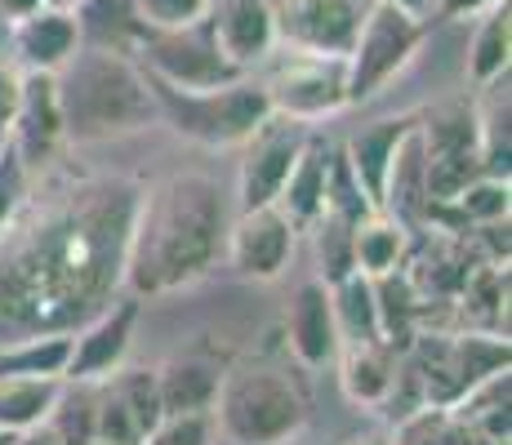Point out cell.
<instances>
[{"mask_svg": "<svg viewBox=\"0 0 512 445\" xmlns=\"http://www.w3.org/2000/svg\"><path fill=\"white\" fill-rule=\"evenodd\" d=\"M219 419L236 445H277L303 423V397L285 374L245 365L219 383Z\"/></svg>", "mask_w": 512, "mask_h": 445, "instance_id": "4", "label": "cell"}, {"mask_svg": "<svg viewBox=\"0 0 512 445\" xmlns=\"http://www.w3.org/2000/svg\"><path fill=\"white\" fill-rule=\"evenodd\" d=\"M90 5V0H41V9H49V14H81V9Z\"/></svg>", "mask_w": 512, "mask_h": 445, "instance_id": "37", "label": "cell"}, {"mask_svg": "<svg viewBox=\"0 0 512 445\" xmlns=\"http://www.w3.org/2000/svg\"><path fill=\"white\" fill-rule=\"evenodd\" d=\"M152 89H156V107L170 112V121L187 138H201V143H241L272 116L263 85L228 81L219 89H170L152 81Z\"/></svg>", "mask_w": 512, "mask_h": 445, "instance_id": "5", "label": "cell"}, {"mask_svg": "<svg viewBox=\"0 0 512 445\" xmlns=\"http://www.w3.org/2000/svg\"><path fill=\"white\" fill-rule=\"evenodd\" d=\"M81 445H107V441H98V437H90V441H81Z\"/></svg>", "mask_w": 512, "mask_h": 445, "instance_id": "40", "label": "cell"}, {"mask_svg": "<svg viewBox=\"0 0 512 445\" xmlns=\"http://www.w3.org/2000/svg\"><path fill=\"white\" fill-rule=\"evenodd\" d=\"M263 94H268L272 112L290 116V121H317V116L348 103V58L294 49V58L277 67Z\"/></svg>", "mask_w": 512, "mask_h": 445, "instance_id": "10", "label": "cell"}, {"mask_svg": "<svg viewBox=\"0 0 512 445\" xmlns=\"http://www.w3.org/2000/svg\"><path fill=\"white\" fill-rule=\"evenodd\" d=\"M67 76L58 81V112H63V134L76 138H107L139 130L152 121L156 89L134 63H125L112 49H90V54L67 58Z\"/></svg>", "mask_w": 512, "mask_h": 445, "instance_id": "3", "label": "cell"}, {"mask_svg": "<svg viewBox=\"0 0 512 445\" xmlns=\"http://www.w3.org/2000/svg\"><path fill=\"white\" fill-rule=\"evenodd\" d=\"M290 241H294V227L290 219L277 210V205H254V210L241 214V223L232 227V267L241 276H277L285 259H290Z\"/></svg>", "mask_w": 512, "mask_h": 445, "instance_id": "13", "label": "cell"}, {"mask_svg": "<svg viewBox=\"0 0 512 445\" xmlns=\"http://www.w3.org/2000/svg\"><path fill=\"white\" fill-rule=\"evenodd\" d=\"M139 196L81 183L18 223H0V343L63 334L112 308Z\"/></svg>", "mask_w": 512, "mask_h": 445, "instance_id": "1", "label": "cell"}, {"mask_svg": "<svg viewBox=\"0 0 512 445\" xmlns=\"http://www.w3.org/2000/svg\"><path fill=\"white\" fill-rule=\"evenodd\" d=\"M18 196H23V165H18L14 152L0 156V223L14 214Z\"/></svg>", "mask_w": 512, "mask_h": 445, "instance_id": "32", "label": "cell"}, {"mask_svg": "<svg viewBox=\"0 0 512 445\" xmlns=\"http://www.w3.org/2000/svg\"><path fill=\"white\" fill-rule=\"evenodd\" d=\"M401 227L388 219H366L352 227V263L361 276H383L401 259Z\"/></svg>", "mask_w": 512, "mask_h": 445, "instance_id": "25", "label": "cell"}, {"mask_svg": "<svg viewBox=\"0 0 512 445\" xmlns=\"http://www.w3.org/2000/svg\"><path fill=\"white\" fill-rule=\"evenodd\" d=\"M352 445H388L383 437H366V441H352Z\"/></svg>", "mask_w": 512, "mask_h": 445, "instance_id": "38", "label": "cell"}, {"mask_svg": "<svg viewBox=\"0 0 512 445\" xmlns=\"http://www.w3.org/2000/svg\"><path fill=\"white\" fill-rule=\"evenodd\" d=\"M210 32L219 49L232 58L236 67L263 58L277 45V27H272L268 0H210Z\"/></svg>", "mask_w": 512, "mask_h": 445, "instance_id": "14", "label": "cell"}, {"mask_svg": "<svg viewBox=\"0 0 512 445\" xmlns=\"http://www.w3.org/2000/svg\"><path fill=\"white\" fill-rule=\"evenodd\" d=\"M250 138H254V147L241 165V205L245 210H254V205H277L285 178H290L308 138H303L299 125H268V121Z\"/></svg>", "mask_w": 512, "mask_h": 445, "instance_id": "12", "label": "cell"}, {"mask_svg": "<svg viewBox=\"0 0 512 445\" xmlns=\"http://www.w3.org/2000/svg\"><path fill=\"white\" fill-rule=\"evenodd\" d=\"M326 214V223H321V263H326V276L334 285L343 281V276L357 272V263H352V219H343V214L334 210H321Z\"/></svg>", "mask_w": 512, "mask_h": 445, "instance_id": "27", "label": "cell"}, {"mask_svg": "<svg viewBox=\"0 0 512 445\" xmlns=\"http://www.w3.org/2000/svg\"><path fill=\"white\" fill-rule=\"evenodd\" d=\"M58 397H63L58 374H0V428L5 432L41 428L58 410Z\"/></svg>", "mask_w": 512, "mask_h": 445, "instance_id": "17", "label": "cell"}, {"mask_svg": "<svg viewBox=\"0 0 512 445\" xmlns=\"http://www.w3.org/2000/svg\"><path fill=\"white\" fill-rule=\"evenodd\" d=\"M419 45V18L401 0H374L366 9L357 41L348 49V103L370 98L388 76L406 67Z\"/></svg>", "mask_w": 512, "mask_h": 445, "instance_id": "6", "label": "cell"}, {"mask_svg": "<svg viewBox=\"0 0 512 445\" xmlns=\"http://www.w3.org/2000/svg\"><path fill=\"white\" fill-rule=\"evenodd\" d=\"M326 183H330L326 152L303 143L299 161H294V170H290V178H285V187H281V196H277V201H285L281 214H285V219H299V223L317 219V214L326 210Z\"/></svg>", "mask_w": 512, "mask_h": 445, "instance_id": "22", "label": "cell"}, {"mask_svg": "<svg viewBox=\"0 0 512 445\" xmlns=\"http://www.w3.org/2000/svg\"><path fill=\"white\" fill-rule=\"evenodd\" d=\"M147 67H152L147 81L170 85V89H219L236 81V72H241L219 49L210 27H201V23L170 27V32L156 36L147 45Z\"/></svg>", "mask_w": 512, "mask_h": 445, "instance_id": "9", "label": "cell"}, {"mask_svg": "<svg viewBox=\"0 0 512 445\" xmlns=\"http://www.w3.org/2000/svg\"><path fill=\"white\" fill-rule=\"evenodd\" d=\"M134 316H139V303H121V308H107L103 316H94L81 339H72V352H67L63 365L67 379H98V374L112 370L130 348Z\"/></svg>", "mask_w": 512, "mask_h": 445, "instance_id": "15", "label": "cell"}, {"mask_svg": "<svg viewBox=\"0 0 512 445\" xmlns=\"http://www.w3.org/2000/svg\"><path fill=\"white\" fill-rule=\"evenodd\" d=\"M392 361L388 352L379 348V339H357L343 356V388H348L352 401H383L392 392Z\"/></svg>", "mask_w": 512, "mask_h": 445, "instance_id": "23", "label": "cell"}, {"mask_svg": "<svg viewBox=\"0 0 512 445\" xmlns=\"http://www.w3.org/2000/svg\"><path fill=\"white\" fill-rule=\"evenodd\" d=\"M290 348L299 352L303 365L330 361L339 348V321H334V294L321 281L303 285L290 308Z\"/></svg>", "mask_w": 512, "mask_h": 445, "instance_id": "16", "label": "cell"}, {"mask_svg": "<svg viewBox=\"0 0 512 445\" xmlns=\"http://www.w3.org/2000/svg\"><path fill=\"white\" fill-rule=\"evenodd\" d=\"M205 9H210V0H139V14L152 27H161V32H170V27L201 23Z\"/></svg>", "mask_w": 512, "mask_h": 445, "instance_id": "30", "label": "cell"}, {"mask_svg": "<svg viewBox=\"0 0 512 445\" xmlns=\"http://www.w3.org/2000/svg\"><path fill=\"white\" fill-rule=\"evenodd\" d=\"M14 112H18V76L9 67H0V138L14 125Z\"/></svg>", "mask_w": 512, "mask_h": 445, "instance_id": "33", "label": "cell"}, {"mask_svg": "<svg viewBox=\"0 0 512 445\" xmlns=\"http://www.w3.org/2000/svg\"><path fill=\"white\" fill-rule=\"evenodd\" d=\"M156 392H161L165 414H205L219 392V370L210 361H170L156 374Z\"/></svg>", "mask_w": 512, "mask_h": 445, "instance_id": "21", "label": "cell"}, {"mask_svg": "<svg viewBox=\"0 0 512 445\" xmlns=\"http://www.w3.org/2000/svg\"><path fill=\"white\" fill-rule=\"evenodd\" d=\"M374 0H268L277 41L303 54L348 58Z\"/></svg>", "mask_w": 512, "mask_h": 445, "instance_id": "8", "label": "cell"}, {"mask_svg": "<svg viewBox=\"0 0 512 445\" xmlns=\"http://www.w3.org/2000/svg\"><path fill=\"white\" fill-rule=\"evenodd\" d=\"M441 432H446V419H441L437 410H423L401 423L397 445H441Z\"/></svg>", "mask_w": 512, "mask_h": 445, "instance_id": "31", "label": "cell"}, {"mask_svg": "<svg viewBox=\"0 0 512 445\" xmlns=\"http://www.w3.org/2000/svg\"><path fill=\"white\" fill-rule=\"evenodd\" d=\"M0 9H5V18H27V14H36L41 9V0H0Z\"/></svg>", "mask_w": 512, "mask_h": 445, "instance_id": "36", "label": "cell"}, {"mask_svg": "<svg viewBox=\"0 0 512 445\" xmlns=\"http://www.w3.org/2000/svg\"><path fill=\"white\" fill-rule=\"evenodd\" d=\"M14 41H18V54L32 63V72H58L76 54V18L36 9V14L14 23Z\"/></svg>", "mask_w": 512, "mask_h": 445, "instance_id": "18", "label": "cell"}, {"mask_svg": "<svg viewBox=\"0 0 512 445\" xmlns=\"http://www.w3.org/2000/svg\"><path fill=\"white\" fill-rule=\"evenodd\" d=\"M14 125H23L27 152H49L54 138L63 134V112H58V76L54 72H32L18 81V112Z\"/></svg>", "mask_w": 512, "mask_h": 445, "instance_id": "20", "label": "cell"}, {"mask_svg": "<svg viewBox=\"0 0 512 445\" xmlns=\"http://www.w3.org/2000/svg\"><path fill=\"white\" fill-rule=\"evenodd\" d=\"M165 419L161 392H156V374L130 370L112 379L103 401L94 405V437L107 445H143L147 432Z\"/></svg>", "mask_w": 512, "mask_h": 445, "instance_id": "11", "label": "cell"}, {"mask_svg": "<svg viewBox=\"0 0 512 445\" xmlns=\"http://www.w3.org/2000/svg\"><path fill=\"white\" fill-rule=\"evenodd\" d=\"M9 445H63V437H58L54 428H45V423H41V428H27V432H18V437L9 441Z\"/></svg>", "mask_w": 512, "mask_h": 445, "instance_id": "34", "label": "cell"}, {"mask_svg": "<svg viewBox=\"0 0 512 445\" xmlns=\"http://www.w3.org/2000/svg\"><path fill=\"white\" fill-rule=\"evenodd\" d=\"M14 437H18V432H5V428H0V445H9Z\"/></svg>", "mask_w": 512, "mask_h": 445, "instance_id": "39", "label": "cell"}, {"mask_svg": "<svg viewBox=\"0 0 512 445\" xmlns=\"http://www.w3.org/2000/svg\"><path fill=\"white\" fill-rule=\"evenodd\" d=\"M223 236V196L205 174H179L139 201L125 250V276L139 294L187 285L214 263Z\"/></svg>", "mask_w": 512, "mask_h": 445, "instance_id": "2", "label": "cell"}, {"mask_svg": "<svg viewBox=\"0 0 512 445\" xmlns=\"http://www.w3.org/2000/svg\"><path fill=\"white\" fill-rule=\"evenodd\" d=\"M455 201L468 219H504L508 214V178H472Z\"/></svg>", "mask_w": 512, "mask_h": 445, "instance_id": "28", "label": "cell"}, {"mask_svg": "<svg viewBox=\"0 0 512 445\" xmlns=\"http://www.w3.org/2000/svg\"><path fill=\"white\" fill-rule=\"evenodd\" d=\"M490 5H499V0H441V14L464 18V14H477V9H490Z\"/></svg>", "mask_w": 512, "mask_h": 445, "instance_id": "35", "label": "cell"}, {"mask_svg": "<svg viewBox=\"0 0 512 445\" xmlns=\"http://www.w3.org/2000/svg\"><path fill=\"white\" fill-rule=\"evenodd\" d=\"M508 49H512V18H508V0L486 9L477 27V41H472L468 54V72L477 85H490L508 72Z\"/></svg>", "mask_w": 512, "mask_h": 445, "instance_id": "24", "label": "cell"}, {"mask_svg": "<svg viewBox=\"0 0 512 445\" xmlns=\"http://www.w3.org/2000/svg\"><path fill=\"white\" fill-rule=\"evenodd\" d=\"M143 445H210V423L205 414H165Z\"/></svg>", "mask_w": 512, "mask_h": 445, "instance_id": "29", "label": "cell"}, {"mask_svg": "<svg viewBox=\"0 0 512 445\" xmlns=\"http://www.w3.org/2000/svg\"><path fill=\"white\" fill-rule=\"evenodd\" d=\"M423 187L428 201H455L481 174V125L464 103H450L423 121Z\"/></svg>", "mask_w": 512, "mask_h": 445, "instance_id": "7", "label": "cell"}, {"mask_svg": "<svg viewBox=\"0 0 512 445\" xmlns=\"http://www.w3.org/2000/svg\"><path fill=\"white\" fill-rule=\"evenodd\" d=\"M72 339L67 334H36V339L5 343L0 352V374H63Z\"/></svg>", "mask_w": 512, "mask_h": 445, "instance_id": "26", "label": "cell"}, {"mask_svg": "<svg viewBox=\"0 0 512 445\" xmlns=\"http://www.w3.org/2000/svg\"><path fill=\"white\" fill-rule=\"evenodd\" d=\"M410 121H383V125H370L361 130L357 138L348 143V170L357 174L361 192H366L370 205H383V187H388V165L397 156V143L406 138Z\"/></svg>", "mask_w": 512, "mask_h": 445, "instance_id": "19", "label": "cell"}]
</instances>
